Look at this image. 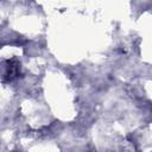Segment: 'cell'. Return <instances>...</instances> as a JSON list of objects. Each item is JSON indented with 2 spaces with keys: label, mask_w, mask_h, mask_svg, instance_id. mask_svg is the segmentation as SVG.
I'll return each instance as SVG.
<instances>
[{
  "label": "cell",
  "mask_w": 152,
  "mask_h": 152,
  "mask_svg": "<svg viewBox=\"0 0 152 152\" xmlns=\"http://www.w3.org/2000/svg\"><path fill=\"white\" fill-rule=\"evenodd\" d=\"M19 72V64L15 61H8L7 62V66H5V71H4V80H12L14 78Z\"/></svg>",
  "instance_id": "obj_1"
}]
</instances>
